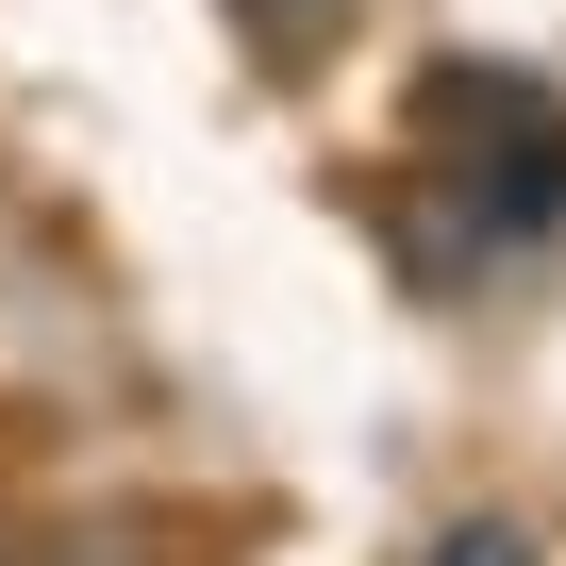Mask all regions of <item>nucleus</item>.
Listing matches in <instances>:
<instances>
[{"label":"nucleus","instance_id":"obj_1","mask_svg":"<svg viewBox=\"0 0 566 566\" xmlns=\"http://www.w3.org/2000/svg\"><path fill=\"white\" fill-rule=\"evenodd\" d=\"M433 101L483 117V150L450 167L467 217H483V250H500V233H549V217H566V101L516 84V67H433Z\"/></svg>","mask_w":566,"mask_h":566},{"label":"nucleus","instance_id":"obj_2","mask_svg":"<svg viewBox=\"0 0 566 566\" xmlns=\"http://www.w3.org/2000/svg\"><path fill=\"white\" fill-rule=\"evenodd\" d=\"M350 34V0H250V51L266 67H301V51H334Z\"/></svg>","mask_w":566,"mask_h":566},{"label":"nucleus","instance_id":"obj_3","mask_svg":"<svg viewBox=\"0 0 566 566\" xmlns=\"http://www.w3.org/2000/svg\"><path fill=\"white\" fill-rule=\"evenodd\" d=\"M433 566H533V533H516V516H450V533H433Z\"/></svg>","mask_w":566,"mask_h":566},{"label":"nucleus","instance_id":"obj_4","mask_svg":"<svg viewBox=\"0 0 566 566\" xmlns=\"http://www.w3.org/2000/svg\"><path fill=\"white\" fill-rule=\"evenodd\" d=\"M0 566H34V549H18V516H0Z\"/></svg>","mask_w":566,"mask_h":566}]
</instances>
